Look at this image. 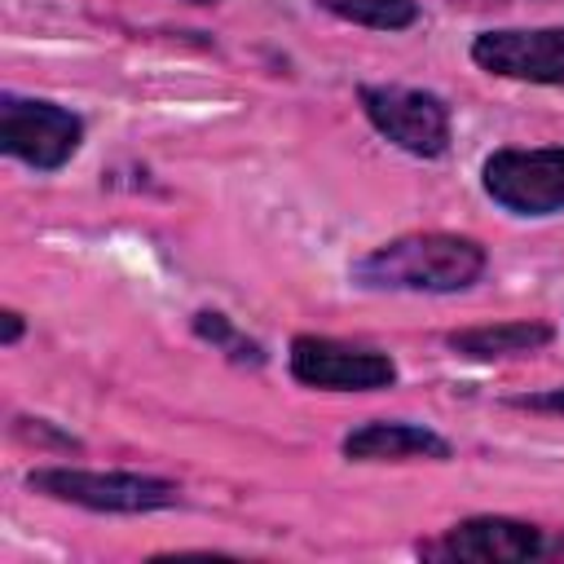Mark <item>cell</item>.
Returning a JSON list of instances; mask_svg holds the SVG:
<instances>
[{"label": "cell", "mask_w": 564, "mask_h": 564, "mask_svg": "<svg viewBox=\"0 0 564 564\" xmlns=\"http://www.w3.org/2000/svg\"><path fill=\"white\" fill-rule=\"evenodd\" d=\"M471 57L507 79L529 84H564V26L538 31H485L471 44Z\"/></svg>", "instance_id": "obj_7"}, {"label": "cell", "mask_w": 564, "mask_h": 564, "mask_svg": "<svg viewBox=\"0 0 564 564\" xmlns=\"http://www.w3.org/2000/svg\"><path fill=\"white\" fill-rule=\"evenodd\" d=\"M194 330H198L203 339L220 344V348H225L234 361H251V366H256V361L264 357V352H260V348H256L247 335H238V330L229 326V317H220V313H198V317H194Z\"/></svg>", "instance_id": "obj_12"}, {"label": "cell", "mask_w": 564, "mask_h": 564, "mask_svg": "<svg viewBox=\"0 0 564 564\" xmlns=\"http://www.w3.org/2000/svg\"><path fill=\"white\" fill-rule=\"evenodd\" d=\"M361 110L388 141H397L419 159H436L449 145V110L436 93L401 88V84H366Z\"/></svg>", "instance_id": "obj_3"}, {"label": "cell", "mask_w": 564, "mask_h": 564, "mask_svg": "<svg viewBox=\"0 0 564 564\" xmlns=\"http://www.w3.org/2000/svg\"><path fill=\"white\" fill-rule=\"evenodd\" d=\"M551 339V326L538 322H502V326H476V330H458L449 335V344L467 357H507V352H529L538 344Z\"/></svg>", "instance_id": "obj_10"}, {"label": "cell", "mask_w": 564, "mask_h": 564, "mask_svg": "<svg viewBox=\"0 0 564 564\" xmlns=\"http://www.w3.org/2000/svg\"><path fill=\"white\" fill-rule=\"evenodd\" d=\"M423 551L445 555V560H467V564H520V560L542 555V533L507 516H476V520L454 524L441 542Z\"/></svg>", "instance_id": "obj_8"}, {"label": "cell", "mask_w": 564, "mask_h": 564, "mask_svg": "<svg viewBox=\"0 0 564 564\" xmlns=\"http://www.w3.org/2000/svg\"><path fill=\"white\" fill-rule=\"evenodd\" d=\"M79 119L53 101H31V97H4L0 101V150L31 163V167H62L79 150Z\"/></svg>", "instance_id": "obj_5"}, {"label": "cell", "mask_w": 564, "mask_h": 564, "mask_svg": "<svg viewBox=\"0 0 564 564\" xmlns=\"http://www.w3.org/2000/svg\"><path fill=\"white\" fill-rule=\"evenodd\" d=\"M344 454L361 463H397V458H449V445L419 423H366L344 436Z\"/></svg>", "instance_id": "obj_9"}, {"label": "cell", "mask_w": 564, "mask_h": 564, "mask_svg": "<svg viewBox=\"0 0 564 564\" xmlns=\"http://www.w3.org/2000/svg\"><path fill=\"white\" fill-rule=\"evenodd\" d=\"M520 405H529V410H564V392H551V397H524Z\"/></svg>", "instance_id": "obj_13"}, {"label": "cell", "mask_w": 564, "mask_h": 564, "mask_svg": "<svg viewBox=\"0 0 564 564\" xmlns=\"http://www.w3.org/2000/svg\"><path fill=\"white\" fill-rule=\"evenodd\" d=\"M485 189L516 216L564 212V145L498 150L485 159Z\"/></svg>", "instance_id": "obj_2"}, {"label": "cell", "mask_w": 564, "mask_h": 564, "mask_svg": "<svg viewBox=\"0 0 564 564\" xmlns=\"http://www.w3.org/2000/svg\"><path fill=\"white\" fill-rule=\"evenodd\" d=\"M485 273V251L458 234H410L352 264L361 286L379 291H463Z\"/></svg>", "instance_id": "obj_1"}, {"label": "cell", "mask_w": 564, "mask_h": 564, "mask_svg": "<svg viewBox=\"0 0 564 564\" xmlns=\"http://www.w3.org/2000/svg\"><path fill=\"white\" fill-rule=\"evenodd\" d=\"M18 335H22V317L4 313V344H18Z\"/></svg>", "instance_id": "obj_14"}, {"label": "cell", "mask_w": 564, "mask_h": 564, "mask_svg": "<svg viewBox=\"0 0 564 564\" xmlns=\"http://www.w3.org/2000/svg\"><path fill=\"white\" fill-rule=\"evenodd\" d=\"M335 18L344 22H361V26H375V31H401L419 18V4L414 0H322Z\"/></svg>", "instance_id": "obj_11"}, {"label": "cell", "mask_w": 564, "mask_h": 564, "mask_svg": "<svg viewBox=\"0 0 564 564\" xmlns=\"http://www.w3.org/2000/svg\"><path fill=\"white\" fill-rule=\"evenodd\" d=\"M194 4H216V0H194Z\"/></svg>", "instance_id": "obj_15"}, {"label": "cell", "mask_w": 564, "mask_h": 564, "mask_svg": "<svg viewBox=\"0 0 564 564\" xmlns=\"http://www.w3.org/2000/svg\"><path fill=\"white\" fill-rule=\"evenodd\" d=\"M291 375L308 388L370 392V388H388L397 379V366H392V357L370 352V348H348L339 339L300 335L291 344Z\"/></svg>", "instance_id": "obj_6"}, {"label": "cell", "mask_w": 564, "mask_h": 564, "mask_svg": "<svg viewBox=\"0 0 564 564\" xmlns=\"http://www.w3.org/2000/svg\"><path fill=\"white\" fill-rule=\"evenodd\" d=\"M31 489L53 494L62 502H79L93 511H159L176 502V485L132 471H79V467H44L31 471Z\"/></svg>", "instance_id": "obj_4"}]
</instances>
